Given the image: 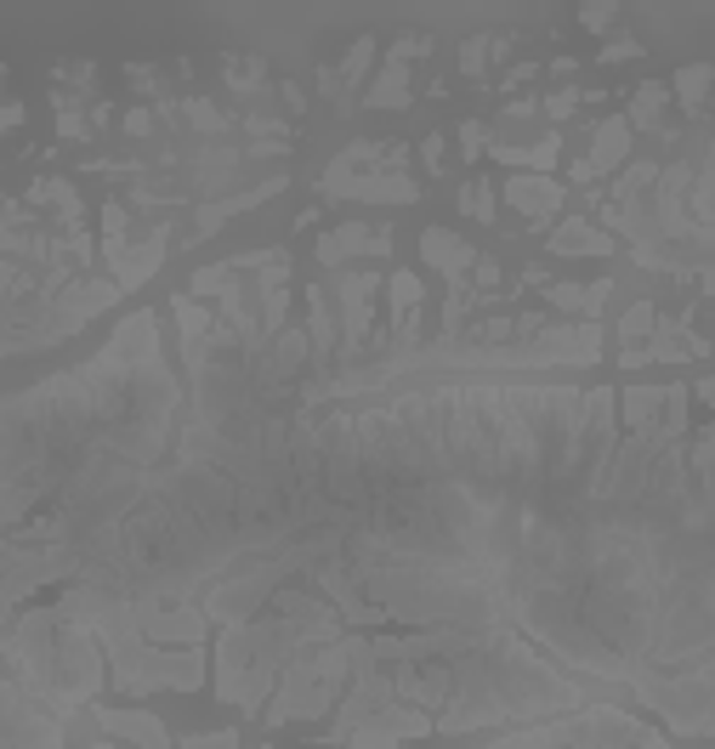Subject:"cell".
<instances>
[{
	"label": "cell",
	"mask_w": 715,
	"mask_h": 749,
	"mask_svg": "<svg viewBox=\"0 0 715 749\" xmlns=\"http://www.w3.org/2000/svg\"><path fill=\"white\" fill-rule=\"evenodd\" d=\"M279 91H284V103H290V109H296V114H302V109H307V97H302V86H290V80H284V86H279Z\"/></svg>",
	"instance_id": "cell-46"
},
{
	"label": "cell",
	"mask_w": 715,
	"mask_h": 749,
	"mask_svg": "<svg viewBox=\"0 0 715 749\" xmlns=\"http://www.w3.org/2000/svg\"><path fill=\"white\" fill-rule=\"evenodd\" d=\"M97 749H120V744H97Z\"/></svg>",
	"instance_id": "cell-49"
},
{
	"label": "cell",
	"mask_w": 715,
	"mask_h": 749,
	"mask_svg": "<svg viewBox=\"0 0 715 749\" xmlns=\"http://www.w3.org/2000/svg\"><path fill=\"white\" fill-rule=\"evenodd\" d=\"M613 296V279H591V284H545V302L557 313H585V324H597V313Z\"/></svg>",
	"instance_id": "cell-12"
},
{
	"label": "cell",
	"mask_w": 715,
	"mask_h": 749,
	"mask_svg": "<svg viewBox=\"0 0 715 749\" xmlns=\"http://www.w3.org/2000/svg\"><path fill=\"white\" fill-rule=\"evenodd\" d=\"M495 284H500V262H495V256H477V262H472V284H466V290H472V302H477V296H489Z\"/></svg>",
	"instance_id": "cell-29"
},
{
	"label": "cell",
	"mask_w": 715,
	"mask_h": 749,
	"mask_svg": "<svg viewBox=\"0 0 715 749\" xmlns=\"http://www.w3.org/2000/svg\"><path fill=\"white\" fill-rule=\"evenodd\" d=\"M654 318H659V307H654V302H636V307L625 313V324H620L625 347H642V336H654Z\"/></svg>",
	"instance_id": "cell-26"
},
{
	"label": "cell",
	"mask_w": 715,
	"mask_h": 749,
	"mask_svg": "<svg viewBox=\"0 0 715 749\" xmlns=\"http://www.w3.org/2000/svg\"><path fill=\"white\" fill-rule=\"evenodd\" d=\"M125 75H132V86H137V91H154V86H159V75L148 69V63H132Z\"/></svg>",
	"instance_id": "cell-40"
},
{
	"label": "cell",
	"mask_w": 715,
	"mask_h": 749,
	"mask_svg": "<svg viewBox=\"0 0 715 749\" xmlns=\"http://www.w3.org/2000/svg\"><path fill=\"white\" fill-rule=\"evenodd\" d=\"M222 69H227V86H234V91H245V97L268 86V63H262V57H227Z\"/></svg>",
	"instance_id": "cell-22"
},
{
	"label": "cell",
	"mask_w": 715,
	"mask_h": 749,
	"mask_svg": "<svg viewBox=\"0 0 715 749\" xmlns=\"http://www.w3.org/2000/svg\"><path fill=\"white\" fill-rule=\"evenodd\" d=\"M613 18H620V7H579V23H585V29H597V35H602V29H608Z\"/></svg>",
	"instance_id": "cell-36"
},
{
	"label": "cell",
	"mask_w": 715,
	"mask_h": 749,
	"mask_svg": "<svg viewBox=\"0 0 715 749\" xmlns=\"http://www.w3.org/2000/svg\"><path fill=\"white\" fill-rule=\"evenodd\" d=\"M579 103H585L579 91H551V97H545V114H551V120H568Z\"/></svg>",
	"instance_id": "cell-35"
},
{
	"label": "cell",
	"mask_w": 715,
	"mask_h": 749,
	"mask_svg": "<svg viewBox=\"0 0 715 749\" xmlns=\"http://www.w3.org/2000/svg\"><path fill=\"white\" fill-rule=\"evenodd\" d=\"M688 393H693V404H699V409H710V398H715V381L704 375V381H693V386H688Z\"/></svg>",
	"instance_id": "cell-42"
},
{
	"label": "cell",
	"mask_w": 715,
	"mask_h": 749,
	"mask_svg": "<svg viewBox=\"0 0 715 749\" xmlns=\"http://www.w3.org/2000/svg\"><path fill=\"white\" fill-rule=\"evenodd\" d=\"M370 109H409V69L404 63H386V69L375 75V86L364 91Z\"/></svg>",
	"instance_id": "cell-18"
},
{
	"label": "cell",
	"mask_w": 715,
	"mask_h": 749,
	"mask_svg": "<svg viewBox=\"0 0 715 749\" xmlns=\"http://www.w3.org/2000/svg\"><path fill=\"white\" fill-rule=\"evenodd\" d=\"M182 114H188L193 132H205V137H222V132H227V114H222L216 103H205V97H188Z\"/></svg>",
	"instance_id": "cell-24"
},
{
	"label": "cell",
	"mask_w": 715,
	"mask_h": 749,
	"mask_svg": "<svg viewBox=\"0 0 715 749\" xmlns=\"http://www.w3.org/2000/svg\"><path fill=\"white\" fill-rule=\"evenodd\" d=\"M318 91L324 97H341V75L336 69H318Z\"/></svg>",
	"instance_id": "cell-44"
},
{
	"label": "cell",
	"mask_w": 715,
	"mask_h": 749,
	"mask_svg": "<svg viewBox=\"0 0 715 749\" xmlns=\"http://www.w3.org/2000/svg\"><path fill=\"white\" fill-rule=\"evenodd\" d=\"M330 200H358V205H415L420 188L393 171H370V177H341V182H318Z\"/></svg>",
	"instance_id": "cell-7"
},
{
	"label": "cell",
	"mask_w": 715,
	"mask_h": 749,
	"mask_svg": "<svg viewBox=\"0 0 715 749\" xmlns=\"http://www.w3.org/2000/svg\"><path fill=\"white\" fill-rule=\"evenodd\" d=\"M534 75H540V63H517V69L506 75V86H529Z\"/></svg>",
	"instance_id": "cell-43"
},
{
	"label": "cell",
	"mask_w": 715,
	"mask_h": 749,
	"mask_svg": "<svg viewBox=\"0 0 715 749\" xmlns=\"http://www.w3.org/2000/svg\"><path fill=\"white\" fill-rule=\"evenodd\" d=\"M370 63H375V41L364 35V41H352V52H347V63H341V91H358L364 86V75H370Z\"/></svg>",
	"instance_id": "cell-23"
},
{
	"label": "cell",
	"mask_w": 715,
	"mask_h": 749,
	"mask_svg": "<svg viewBox=\"0 0 715 749\" xmlns=\"http://www.w3.org/2000/svg\"><path fill=\"white\" fill-rule=\"evenodd\" d=\"M665 409V386H625V432H654Z\"/></svg>",
	"instance_id": "cell-17"
},
{
	"label": "cell",
	"mask_w": 715,
	"mask_h": 749,
	"mask_svg": "<svg viewBox=\"0 0 715 749\" xmlns=\"http://www.w3.org/2000/svg\"><path fill=\"white\" fill-rule=\"evenodd\" d=\"M370 239H375V227L347 222V227H336V234H324V239H318V262H324V268H347L358 250L370 256Z\"/></svg>",
	"instance_id": "cell-15"
},
{
	"label": "cell",
	"mask_w": 715,
	"mask_h": 749,
	"mask_svg": "<svg viewBox=\"0 0 715 749\" xmlns=\"http://www.w3.org/2000/svg\"><path fill=\"white\" fill-rule=\"evenodd\" d=\"M239 749H273V744H239Z\"/></svg>",
	"instance_id": "cell-48"
},
{
	"label": "cell",
	"mask_w": 715,
	"mask_h": 749,
	"mask_svg": "<svg viewBox=\"0 0 715 749\" xmlns=\"http://www.w3.org/2000/svg\"><path fill=\"white\" fill-rule=\"evenodd\" d=\"M386 704H398V699H393V676L358 670V676H352V693L341 699V715H336V727H330V744H341L358 722H370V715L386 710Z\"/></svg>",
	"instance_id": "cell-8"
},
{
	"label": "cell",
	"mask_w": 715,
	"mask_h": 749,
	"mask_svg": "<svg viewBox=\"0 0 715 749\" xmlns=\"http://www.w3.org/2000/svg\"><path fill=\"white\" fill-rule=\"evenodd\" d=\"M506 200L529 216V227H545L551 216L563 211V182H551V177H511L506 182Z\"/></svg>",
	"instance_id": "cell-11"
},
{
	"label": "cell",
	"mask_w": 715,
	"mask_h": 749,
	"mask_svg": "<svg viewBox=\"0 0 715 749\" xmlns=\"http://www.w3.org/2000/svg\"><path fill=\"white\" fill-rule=\"evenodd\" d=\"M625 154H631V125H625V114H608V120L597 125V137H591L585 166H591V177H608Z\"/></svg>",
	"instance_id": "cell-14"
},
{
	"label": "cell",
	"mask_w": 715,
	"mask_h": 749,
	"mask_svg": "<svg viewBox=\"0 0 715 749\" xmlns=\"http://www.w3.org/2000/svg\"><path fill=\"white\" fill-rule=\"evenodd\" d=\"M461 211L472 216V222H495V188L489 182H466V193H461Z\"/></svg>",
	"instance_id": "cell-25"
},
{
	"label": "cell",
	"mask_w": 715,
	"mask_h": 749,
	"mask_svg": "<svg viewBox=\"0 0 715 749\" xmlns=\"http://www.w3.org/2000/svg\"><path fill=\"white\" fill-rule=\"evenodd\" d=\"M620 364H625V370H642V364H647V347H625Z\"/></svg>",
	"instance_id": "cell-45"
},
{
	"label": "cell",
	"mask_w": 715,
	"mask_h": 749,
	"mask_svg": "<svg viewBox=\"0 0 715 749\" xmlns=\"http://www.w3.org/2000/svg\"><path fill=\"white\" fill-rule=\"evenodd\" d=\"M557 154H563V137H545V143H534V148H495L500 166H529L534 177H545L551 166H557Z\"/></svg>",
	"instance_id": "cell-19"
},
{
	"label": "cell",
	"mask_w": 715,
	"mask_h": 749,
	"mask_svg": "<svg viewBox=\"0 0 715 749\" xmlns=\"http://www.w3.org/2000/svg\"><path fill=\"white\" fill-rule=\"evenodd\" d=\"M159 132V109H132L125 114V137H154Z\"/></svg>",
	"instance_id": "cell-33"
},
{
	"label": "cell",
	"mask_w": 715,
	"mask_h": 749,
	"mask_svg": "<svg viewBox=\"0 0 715 749\" xmlns=\"http://www.w3.org/2000/svg\"><path fill=\"white\" fill-rule=\"evenodd\" d=\"M18 125H23V103H7V109H0V137L18 132Z\"/></svg>",
	"instance_id": "cell-41"
},
{
	"label": "cell",
	"mask_w": 715,
	"mask_h": 749,
	"mask_svg": "<svg viewBox=\"0 0 715 749\" xmlns=\"http://www.w3.org/2000/svg\"><path fill=\"white\" fill-rule=\"evenodd\" d=\"M477 749H670L654 727H642L636 715L613 710V704H585L563 722H529L506 738H483Z\"/></svg>",
	"instance_id": "cell-2"
},
{
	"label": "cell",
	"mask_w": 715,
	"mask_h": 749,
	"mask_svg": "<svg viewBox=\"0 0 715 749\" xmlns=\"http://www.w3.org/2000/svg\"><path fill=\"white\" fill-rule=\"evenodd\" d=\"M529 114H534L529 97H523V103H506V120H529Z\"/></svg>",
	"instance_id": "cell-47"
},
{
	"label": "cell",
	"mask_w": 715,
	"mask_h": 749,
	"mask_svg": "<svg viewBox=\"0 0 715 749\" xmlns=\"http://www.w3.org/2000/svg\"><path fill=\"white\" fill-rule=\"evenodd\" d=\"M710 80H715V69H710V63H688V69L676 75V97H681V109H688L693 120L704 114V97H710Z\"/></svg>",
	"instance_id": "cell-20"
},
{
	"label": "cell",
	"mask_w": 715,
	"mask_h": 749,
	"mask_svg": "<svg viewBox=\"0 0 715 749\" xmlns=\"http://www.w3.org/2000/svg\"><path fill=\"white\" fill-rule=\"evenodd\" d=\"M97 722H103V733L137 744V749H171V733L154 710H97Z\"/></svg>",
	"instance_id": "cell-10"
},
{
	"label": "cell",
	"mask_w": 715,
	"mask_h": 749,
	"mask_svg": "<svg viewBox=\"0 0 715 749\" xmlns=\"http://www.w3.org/2000/svg\"><path fill=\"white\" fill-rule=\"evenodd\" d=\"M483 143H489V132H483V120H466V125H461V154H466V166L483 154Z\"/></svg>",
	"instance_id": "cell-34"
},
{
	"label": "cell",
	"mask_w": 715,
	"mask_h": 749,
	"mask_svg": "<svg viewBox=\"0 0 715 749\" xmlns=\"http://www.w3.org/2000/svg\"><path fill=\"white\" fill-rule=\"evenodd\" d=\"M182 749H239V733H188Z\"/></svg>",
	"instance_id": "cell-32"
},
{
	"label": "cell",
	"mask_w": 715,
	"mask_h": 749,
	"mask_svg": "<svg viewBox=\"0 0 715 749\" xmlns=\"http://www.w3.org/2000/svg\"><path fill=\"white\" fill-rule=\"evenodd\" d=\"M409 738H432V715L415 710V704H386V710L370 715V722H358L341 744H352V749H398Z\"/></svg>",
	"instance_id": "cell-5"
},
{
	"label": "cell",
	"mask_w": 715,
	"mask_h": 749,
	"mask_svg": "<svg viewBox=\"0 0 715 749\" xmlns=\"http://www.w3.org/2000/svg\"><path fill=\"white\" fill-rule=\"evenodd\" d=\"M420 256L449 279V284H466V273H472V262H477V250L461 239V234H449V227H427L420 234Z\"/></svg>",
	"instance_id": "cell-9"
},
{
	"label": "cell",
	"mask_w": 715,
	"mask_h": 749,
	"mask_svg": "<svg viewBox=\"0 0 715 749\" xmlns=\"http://www.w3.org/2000/svg\"><path fill=\"white\" fill-rule=\"evenodd\" d=\"M166 250H171V227H166V222H159L143 245L103 239V262H109V279L120 284V296H125V290H143V284L159 273V262H166Z\"/></svg>",
	"instance_id": "cell-4"
},
{
	"label": "cell",
	"mask_w": 715,
	"mask_h": 749,
	"mask_svg": "<svg viewBox=\"0 0 715 749\" xmlns=\"http://www.w3.org/2000/svg\"><path fill=\"white\" fill-rule=\"evenodd\" d=\"M0 659L23 676V688L46 710H80L103 693V647L86 625L57 619V608L18 613V625L0 636Z\"/></svg>",
	"instance_id": "cell-1"
},
{
	"label": "cell",
	"mask_w": 715,
	"mask_h": 749,
	"mask_svg": "<svg viewBox=\"0 0 715 749\" xmlns=\"http://www.w3.org/2000/svg\"><path fill=\"white\" fill-rule=\"evenodd\" d=\"M659 182V159H631V166L620 171V182H613V205H631V200H642L647 188Z\"/></svg>",
	"instance_id": "cell-21"
},
{
	"label": "cell",
	"mask_w": 715,
	"mask_h": 749,
	"mask_svg": "<svg viewBox=\"0 0 715 749\" xmlns=\"http://www.w3.org/2000/svg\"><path fill=\"white\" fill-rule=\"evenodd\" d=\"M375 290H381V273H347L341 279V290H336V296H341V347L336 352H364V341H370V296H375Z\"/></svg>",
	"instance_id": "cell-6"
},
{
	"label": "cell",
	"mask_w": 715,
	"mask_h": 749,
	"mask_svg": "<svg viewBox=\"0 0 715 749\" xmlns=\"http://www.w3.org/2000/svg\"><path fill=\"white\" fill-rule=\"evenodd\" d=\"M427 52H432V41H427V35H409V41H398V46H393V63H409V57H427Z\"/></svg>",
	"instance_id": "cell-37"
},
{
	"label": "cell",
	"mask_w": 715,
	"mask_h": 749,
	"mask_svg": "<svg viewBox=\"0 0 715 749\" xmlns=\"http://www.w3.org/2000/svg\"><path fill=\"white\" fill-rule=\"evenodd\" d=\"M483 63H489V35H472L461 46V75L466 80H483Z\"/></svg>",
	"instance_id": "cell-28"
},
{
	"label": "cell",
	"mask_w": 715,
	"mask_h": 749,
	"mask_svg": "<svg viewBox=\"0 0 715 749\" xmlns=\"http://www.w3.org/2000/svg\"><path fill=\"white\" fill-rule=\"evenodd\" d=\"M57 109H63V120H57V132L69 137V143H86V137H91V125H86V114H80V109L69 103V97H57Z\"/></svg>",
	"instance_id": "cell-30"
},
{
	"label": "cell",
	"mask_w": 715,
	"mask_h": 749,
	"mask_svg": "<svg viewBox=\"0 0 715 749\" xmlns=\"http://www.w3.org/2000/svg\"><path fill=\"white\" fill-rule=\"evenodd\" d=\"M551 256H613V239L585 216H568V222L551 227Z\"/></svg>",
	"instance_id": "cell-13"
},
{
	"label": "cell",
	"mask_w": 715,
	"mask_h": 749,
	"mask_svg": "<svg viewBox=\"0 0 715 749\" xmlns=\"http://www.w3.org/2000/svg\"><path fill=\"white\" fill-rule=\"evenodd\" d=\"M625 57H642V41H613V46H602V63H625Z\"/></svg>",
	"instance_id": "cell-38"
},
{
	"label": "cell",
	"mask_w": 715,
	"mask_h": 749,
	"mask_svg": "<svg viewBox=\"0 0 715 749\" xmlns=\"http://www.w3.org/2000/svg\"><path fill=\"white\" fill-rule=\"evenodd\" d=\"M420 159H427V171H443V137H427V143H420Z\"/></svg>",
	"instance_id": "cell-39"
},
{
	"label": "cell",
	"mask_w": 715,
	"mask_h": 749,
	"mask_svg": "<svg viewBox=\"0 0 715 749\" xmlns=\"http://www.w3.org/2000/svg\"><path fill=\"white\" fill-rule=\"evenodd\" d=\"M125 227H132V205L109 200V205H103V239H125Z\"/></svg>",
	"instance_id": "cell-31"
},
{
	"label": "cell",
	"mask_w": 715,
	"mask_h": 749,
	"mask_svg": "<svg viewBox=\"0 0 715 749\" xmlns=\"http://www.w3.org/2000/svg\"><path fill=\"white\" fill-rule=\"evenodd\" d=\"M347 676H352V636H336V642H324V647H302L296 659L284 665L279 676V688L268 699V722L284 727V722H307V715H324L336 704V693L347 688Z\"/></svg>",
	"instance_id": "cell-3"
},
{
	"label": "cell",
	"mask_w": 715,
	"mask_h": 749,
	"mask_svg": "<svg viewBox=\"0 0 715 749\" xmlns=\"http://www.w3.org/2000/svg\"><path fill=\"white\" fill-rule=\"evenodd\" d=\"M227 279H234V268H227V262L222 268H200V273L188 279V296H222Z\"/></svg>",
	"instance_id": "cell-27"
},
{
	"label": "cell",
	"mask_w": 715,
	"mask_h": 749,
	"mask_svg": "<svg viewBox=\"0 0 715 749\" xmlns=\"http://www.w3.org/2000/svg\"><path fill=\"white\" fill-rule=\"evenodd\" d=\"M665 103H670V86L665 80H642L636 86V97H631V114H625V125H642V132H665Z\"/></svg>",
	"instance_id": "cell-16"
}]
</instances>
